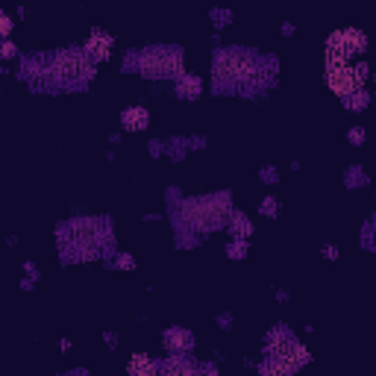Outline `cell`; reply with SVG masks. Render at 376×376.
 <instances>
[{
    "mask_svg": "<svg viewBox=\"0 0 376 376\" xmlns=\"http://www.w3.org/2000/svg\"><path fill=\"white\" fill-rule=\"evenodd\" d=\"M53 74L59 80H68V83H80V80H89L92 77V65L80 50H65L59 53L53 62Z\"/></svg>",
    "mask_w": 376,
    "mask_h": 376,
    "instance_id": "cell-6",
    "label": "cell"
},
{
    "mask_svg": "<svg viewBox=\"0 0 376 376\" xmlns=\"http://www.w3.org/2000/svg\"><path fill=\"white\" fill-rule=\"evenodd\" d=\"M365 103H368V94L361 92V89H356V92H353V97H350V106H353V109H361Z\"/></svg>",
    "mask_w": 376,
    "mask_h": 376,
    "instance_id": "cell-14",
    "label": "cell"
},
{
    "mask_svg": "<svg viewBox=\"0 0 376 376\" xmlns=\"http://www.w3.org/2000/svg\"><path fill=\"white\" fill-rule=\"evenodd\" d=\"M3 56H15V44H3Z\"/></svg>",
    "mask_w": 376,
    "mask_h": 376,
    "instance_id": "cell-18",
    "label": "cell"
},
{
    "mask_svg": "<svg viewBox=\"0 0 376 376\" xmlns=\"http://www.w3.org/2000/svg\"><path fill=\"white\" fill-rule=\"evenodd\" d=\"M100 223L97 221H74L71 227L62 235V247L71 244V262H83L92 259L97 253V244L103 235H97Z\"/></svg>",
    "mask_w": 376,
    "mask_h": 376,
    "instance_id": "cell-2",
    "label": "cell"
},
{
    "mask_svg": "<svg viewBox=\"0 0 376 376\" xmlns=\"http://www.w3.org/2000/svg\"><path fill=\"white\" fill-rule=\"evenodd\" d=\"M365 47H368L365 33H359V30H341V33L330 35V42H327V62H350V56H353V53H365Z\"/></svg>",
    "mask_w": 376,
    "mask_h": 376,
    "instance_id": "cell-5",
    "label": "cell"
},
{
    "mask_svg": "<svg viewBox=\"0 0 376 376\" xmlns=\"http://www.w3.org/2000/svg\"><path fill=\"white\" fill-rule=\"evenodd\" d=\"M89 53L94 56V59H109V53H112V39L106 33H92V39H89Z\"/></svg>",
    "mask_w": 376,
    "mask_h": 376,
    "instance_id": "cell-8",
    "label": "cell"
},
{
    "mask_svg": "<svg viewBox=\"0 0 376 376\" xmlns=\"http://www.w3.org/2000/svg\"><path fill=\"white\" fill-rule=\"evenodd\" d=\"M147 121H150V115H147V109H142V106L127 109V112H123V118H121L123 130H144Z\"/></svg>",
    "mask_w": 376,
    "mask_h": 376,
    "instance_id": "cell-9",
    "label": "cell"
},
{
    "mask_svg": "<svg viewBox=\"0 0 376 376\" xmlns=\"http://www.w3.org/2000/svg\"><path fill=\"white\" fill-rule=\"evenodd\" d=\"M191 370H194V365H191L188 359H182L180 353L173 356V359L168 361V365H165V373H191Z\"/></svg>",
    "mask_w": 376,
    "mask_h": 376,
    "instance_id": "cell-12",
    "label": "cell"
},
{
    "mask_svg": "<svg viewBox=\"0 0 376 376\" xmlns=\"http://www.w3.org/2000/svg\"><path fill=\"white\" fill-rule=\"evenodd\" d=\"M177 89H180L182 97H197V94H200V80H197V77H180Z\"/></svg>",
    "mask_w": 376,
    "mask_h": 376,
    "instance_id": "cell-13",
    "label": "cell"
},
{
    "mask_svg": "<svg viewBox=\"0 0 376 376\" xmlns=\"http://www.w3.org/2000/svg\"><path fill=\"white\" fill-rule=\"evenodd\" d=\"M232 227H238V232H241V235H250V223L238 215V212H235V218H232Z\"/></svg>",
    "mask_w": 376,
    "mask_h": 376,
    "instance_id": "cell-15",
    "label": "cell"
},
{
    "mask_svg": "<svg viewBox=\"0 0 376 376\" xmlns=\"http://www.w3.org/2000/svg\"><path fill=\"white\" fill-rule=\"evenodd\" d=\"M144 77H182V56L173 47H153L139 59Z\"/></svg>",
    "mask_w": 376,
    "mask_h": 376,
    "instance_id": "cell-3",
    "label": "cell"
},
{
    "mask_svg": "<svg viewBox=\"0 0 376 376\" xmlns=\"http://www.w3.org/2000/svg\"><path fill=\"white\" fill-rule=\"evenodd\" d=\"M165 347L173 350V353H182V350L191 347V335H188L185 330H171L165 335Z\"/></svg>",
    "mask_w": 376,
    "mask_h": 376,
    "instance_id": "cell-10",
    "label": "cell"
},
{
    "mask_svg": "<svg viewBox=\"0 0 376 376\" xmlns=\"http://www.w3.org/2000/svg\"><path fill=\"white\" fill-rule=\"evenodd\" d=\"M118 265H121V268H133V259H130V256H121Z\"/></svg>",
    "mask_w": 376,
    "mask_h": 376,
    "instance_id": "cell-17",
    "label": "cell"
},
{
    "mask_svg": "<svg viewBox=\"0 0 376 376\" xmlns=\"http://www.w3.org/2000/svg\"><path fill=\"white\" fill-rule=\"evenodd\" d=\"M368 80V65L353 68L350 62H327V83L335 94H353L356 89H361V83Z\"/></svg>",
    "mask_w": 376,
    "mask_h": 376,
    "instance_id": "cell-4",
    "label": "cell"
},
{
    "mask_svg": "<svg viewBox=\"0 0 376 376\" xmlns=\"http://www.w3.org/2000/svg\"><path fill=\"white\" fill-rule=\"evenodd\" d=\"M12 30V21H9V15H3V12H0V35H6Z\"/></svg>",
    "mask_w": 376,
    "mask_h": 376,
    "instance_id": "cell-16",
    "label": "cell"
},
{
    "mask_svg": "<svg viewBox=\"0 0 376 376\" xmlns=\"http://www.w3.org/2000/svg\"><path fill=\"white\" fill-rule=\"evenodd\" d=\"M256 74V62L253 56L247 53H235V50H230V53H223L221 62H218V77L221 80H230V83H244Z\"/></svg>",
    "mask_w": 376,
    "mask_h": 376,
    "instance_id": "cell-7",
    "label": "cell"
},
{
    "mask_svg": "<svg viewBox=\"0 0 376 376\" xmlns=\"http://www.w3.org/2000/svg\"><path fill=\"white\" fill-rule=\"evenodd\" d=\"M227 197L218 194V197H203V200H191V203L182 206V215L185 221L191 223L194 230L200 232H209V230H218L223 218H227Z\"/></svg>",
    "mask_w": 376,
    "mask_h": 376,
    "instance_id": "cell-1",
    "label": "cell"
},
{
    "mask_svg": "<svg viewBox=\"0 0 376 376\" xmlns=\"http://www.w3.org/2000/svg\"><path fill=\"white\" fill-rule=\"evenodd\" d=\"M130 373L133 376H153L156 373V365L150 359H144V356H133L130 359Z\"/></svg>",
    "mask_w": 376,
    "mask_h": 376,
    "instance_id": "cell-11",
    "label": "cell"
}]
</instances>
